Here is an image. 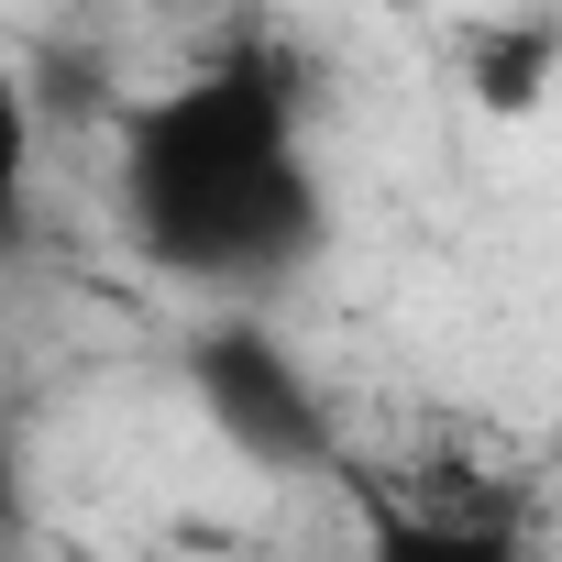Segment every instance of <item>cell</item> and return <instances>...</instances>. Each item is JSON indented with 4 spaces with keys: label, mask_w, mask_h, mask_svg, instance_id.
Returning a JSON list of instances; mask_svg holds the SVG:
<instances>
[{
    "label": "cell",
    "mask_w": 562,
    "mask_h": 562,
    "mask_svg": "<svg viewBox=\"0 0 562 562\" xmlns=\"http://www.w3.org/2000/svg\"><path fill=\"white\" fill-rule=\"evenodd\" d=\"M23 529H34V496H23V452L0 441V562L23 551Z\"/></svg>",
    "instance_id": "obj_6"
},
{
    "label": "cell",
    "mask_w": 562,
    "mask_h": 562,
    "mask_svg": "<svg viewBox=\"0 0 562 562\" xmlns=\"http://www.w3.org/2000/svg\"><path fill=\"white\" fill-rule=\"evenodd\" d=\"M188 397L254 474H331L342 463L321 375L265 331V310H221V321L188 331Z\"/></svg>",
    "instance_id": "obj_2"
},
{
    "label": "cell",
    "mask_w": 562,
    "mask_h": 562,
    "mask_svg": "<svg viewBox=\"0 0 562 562\" xmlns=\"http://www.w3.org/2000/svg\"><path fill=\"white\" fill-rule=\"evenodd\" d=\"M551 67H562V34H551V23H496V34L474 45V100L518 122V111H540Z\"/></svg>",
    "instance_id": "obj_4"
},
{
    "label": "cell",
    "mask_w": 562,
    "mask_h": 562,
    "mask_svg": "<svg viewBox=\"0 0 562 562\" xmlns=\"http://www.w3.org/2000/svg\"><path fill=\"white\" fill-rule=\"evenodd\" d=\"M111 188H122L133 254L155 276H177V288L221 299V310H265L331 243V199L310 166L299 89L265 56H221V67L155 89L122 122Z\"/></svg>",
    "instance_id": "obj_1"
},
{
    "label": "cell",
    "mask_w": 562,
    "mask_h": 562,
    "mask_svg": "<svg viewBox=\"0 0 562 562\" xmlns=\"http://www.w3.org/2000/svg\"><path fill=\"white\" fill-rule=\"evenodd\" d=\"M364 562H529L507 507H375Z\"/></svg>",
    "instance_id": "obj_3"
},
{
    "label": "cell",
    "mask_w": 562,
    "mask_h": 562,
    "mask_svg": "<svg viewBox=\"0 0 562 562\" xmlns=\"http://www.w3.org/2000/svg\"><path fill=\"white\" fill-rule=\"evenodd\" d=\"M23 232H34V100L0 67V265L23 254Z\"/></svg>",
    "instance_id": "obj_5"
}]
</instances>
